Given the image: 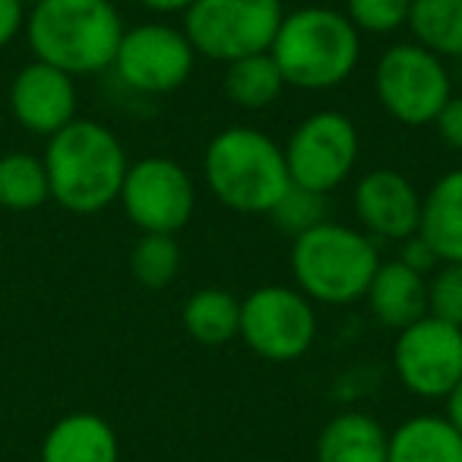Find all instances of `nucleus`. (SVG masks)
<instances>
[{
    "label": "nucleus",
    "instance_id": "11",
    "mask_svg": "<svg viewBox=\"0 0 462 462\" xmlns=\"http://www.w3.org/2000/svg\"><path fill=\"white\" fill-rule=\"evenodd\" d=\"M121 83L143 96H168L178 92L197 67V51L184 29L168 23H140L124 29L115 64Z\"/></svg>",
    "mask_w": 462,
    "mask_h": 462
},
{
    "label": "nucleus",
    "instance_id": "15",
    "mask_svg": "<svg viewBox=\"0 0 462 462\" xmlns=\"http://www.w3.org/2000/svg\"><path fill=\"white\" fill-rule=\"evenodd\" d=\"M39 462H121V443L102 415L70 411L48 428Z\"/></svg>",
    "mask_w": 462,
    "mask_h": 462
},
{
    "label": "nucleus",
    "instance_id": "2",
    "mask_svg": "<svg viewBox=\"0 0 462 462\" xmlns=\"http://www.w3.org/2000/svg\"><path fill=\"white\" fill-rule=\"evenodd\" d=\"M124 20L111 0H42L29 7L26 39L35 60L77 77L115 64Z\"/></svg>",
    "mask_w": 462,
    "mask_h": 462
},
{
    "label": "nucleus",
    "instance_id": "25",
    "mask_svg": "<svg viewBox=\"0 0 462 462\" xmlns=\"http://www.w3.org/2000/svg\"><path fill=\"white\" fill-rule=\"evenodd\" d=\"M270 218L276 222L279 231L298 238L304 231H310L314 225L327 222V197L323 193H314V190H304V187H295L291 184L285 190V197L273 206Z\"/></svg>",
    "mask_w": 462,
    "mask_h": 462
},
{
    "label": "nucleus",
    "instance_id": "18",
    "mask_svg": "<svg viewBox=\"0 0 462 462\" xmlns=\"http://www.w3.org/2000/svg\"><path fill=\"white\" fill-rule=\"evenodd\" d=\"M390 434L377 418L365 411H339L323 424L317 437V462H386Z\"/></svg>",
    "mask_w": 462,
    "mask_h": 462
},
{
    "label": "nucleus",
    "instance_id": "24",
    "mask_svg": "<svg viewBox=\"0 0 462 462\" xmlns=\"http://www.w3.org/2000/svg\"><path fill=\"white\" fill-rule=\"evenodd\" d=\"M130 273L143 289H168L180 273V245L174 235H143L130 251Z\"/></svg>",
    "mask_w": 462,
    "mask_h": 462
},
{
    "label": "nucleus",
    "instance_id": "5",
    "mask_svg": "<svg viewBox=\"0 0 462 462\" xmlns=\"http://www.w3.org/2000/svg\"><path fill=\"white\" fill-rule=\"evenodd\" d=\"M380 266L377 245L367 231L342 222H320L291 238V276L295 289L314 304H352L367 295Z\"/></svg>",
    "mask_w": 462,
    "mask_h": 462
},
{
    "label": "nucleus",
    "instance_id": "6",
    "mask_svg": "<svg viewBox=\"0 0 462 462\" xmlns=\"http://www.w3.org/2000/svg\"><path fill=\"white\" fill-rule=\"evenodd\" d=\"M282 16V0H197L184 14V35L197 58L231 64L270 51Z\"/></svg>",
    "mask_w": 462,
    "mask_h": 462
},
{
    "label": "nucleus",
    "instance_id": "23",
    "mask_svg": "<svg viewBox=\"0 0 462 462\" xmlns=\"http://www.w3.org/2000/svg\"><path fill=\"white\" fill-rule=\"evenodd\" d=\"M51 199L45 159L32 152L0 155V206L10 212H32Z\"/></svg>",
    "mask_w": 462,
    "mask_h": 462
},
{
    "label": "nucleus",
    "instance_id": "30",
    "mask_svg": "<svg viewBox=\"0 0 462 462\" xmlns=\"http://www.w3.org/2000/svg\"><path fill=\"white\" fill-rule=\"evenodd\" d=\"M26 10L23 0H0V48H7L26 29Z\"/></svg>",
    "mask_w": 462,
    "mask_h": 462
},
{
    "label": "nucleus",
    "instance_id": "33",
    "mask_svg": "<svg viewBox=\"0 0 462 462\" xmlns=\"http://www.w3.org/2000/svg\"><path fill=\"white\" fill-rule=\"evenodd\" d=\"M23 4H26V7H35V4H42V0H23Z\"/></svg>",
    "mask_w": 462,
    "mask_h": 462
},
{
    "label": "nucleus",
    "instance_id": "16",
    "mask_svg": "<svg viewBox=\"0 0 462 462\" xmlns=\"http://www.w3.org/2000/svg\"><path fill=\"white\" fill-rule=\"evenodd\" d=\"M367 308L386 329H405L428 314V276L405 266L402 260L380 263L367 285Z\"/></svg>",
    "mask_w": 462,
    "mask_h": 462
},
{
    "label": "nucleus",
    "instance_id": "19",
    "mask_svg": "<svg viewBox=\"0 0 462 462\" xmlns=\"http://www.w3.org/2000/svg\"><path fill=\"white\" fill-rule=\"evenodd\" d=\"M386 462H462V437L443 415H411L390 430Z\"/></svg>",
    "mask_w": 462,
    "mask_h": 462
},
{
    "label": "nucleus",
    "instance_id": "9",
    "mask_svg": "<svg viewBox=\"0 0 462 462\" xmlns=\"http://www.w3.org/2000/svg\"><path fill=\"white\" fill-rule=\"evenodd\" d=\"M282 152L291 184L327 197L346 184L358 165V127L342 111H314L291 130Z\"/></svg>",
    "mask_w": 462,
    "mask_h": 462
},
{
    "label": "nucleus",
    "instance_id": "26",
    "mask_svg": "<svg viewBox=\"0 0 462 462\" xmlns=\"http://www.w3.org/2000/svg\"><path fill=\"white\" fill-rule=\"evenodd\" d=\"M411 0H346V16L361 35H393L409 26Z\"/></svg>",
    "mask_w": 462,
    "mask_h": 462
},
{
    "label": "nucleus",
    "instance_id": "28",
    "mask_svg": "<svg viewBox=\"0 0 462 462\" xmlns=\"http://www.w3.org/2000/svg\"><path fill=\"white\" fill-rule=\"evenodd\" d=\"M434 130L449 149L462 152V96H453L434 117Z\"/></svg>",
    "mask_w": 462,
    "mask_h": 462
},
{
    "label": "nucleus",
    "instance_id": "10",
    "mask_svg": "<svg viewBox=\"0 0 462 462\" xmlns=\"http://www.w3.org/2000/svg\"><path fill=\"white\" fill-rule=\"evenodd\" d=\"M117 203L143 235H174L193 218L197 187L180 162L146 155L130 162Z\"/></svg>",
    "mask_w": 462,
    "mask_h": 462
},
{
    "label": "nucleus",
    "instance_id": "21",
    "mask_svg": "<svg viewBox=\"0 0 462 462\" xmlns=\"http://www.w3.org/2000/svg\"><path fill=\"white\" fill-rule=\"evenodd\" d=\"M285 92L282 70L276 67L270 51L225 64V96L231 105L245 111H263Z\"/></svg>",
    "mask_w": 462,
    "mask_h": 462
},
{
    "label": "nucleus",
    "instance_id": "22",
    "mask_svg": "<svg viewBox=\"0 0 462 462\" xmlns=\"http://www.w3.org/2000/svg\"><path fill=\"white\" fill-rule=\"evenodd\" d=\"M409 29L437 58H462V0H411Z\"/></svg>",
    "mask_w": 462,
    "mask_h": 462
},
{
    "label": "nucleus",
    "instance_id": "3",
    "mask_svg": "<svg viewBox=\"0 0 462 462\" xmlns=\"http://www.w3.org/2000/svg\"><path fill=\"white\" fill-rule=\"evenodd\" d=\"M203 180L212 197L241 216H270L291 187L285 152L257 127L218 130L203 152Z\"/></svg>",
    "mask_w": 462,
    "mask_h": 462
},
{
    "label": "nucleus",
    "instance_id": "31",
    "mask_svg": "<svg viewBox=\"0 0 462 462\" xmlns=\"http://www.w3.org/2000/svg\"><path fill=\"white\" fill-rule=\"evenodd\" d=\"M443 402H447V415H443V418H447V421L456 428V434L462 437V380L447 393V399H443Z\"/></svg>",
    "mask_w": 462,
    "mask_h": 462
},
{
    "label": "nucleus",
    "instance_id": "17",
    "mask_svg": "<svg viewBox=\"0 0 462 462\" xmlns=\"http://www.w3.org/2000/svg\"><path fill=\"white\" fill-rule=\"evenodd\" d=\"M418 235L434 247L440 263H462V168L437 178L421 197Z\"/></svg>",
    "mask_w": 462,
    "mask_h": 462
},
{
    "label": "nucleus",
    "instance_id": "1",
    "mask_svg": "<svg viewBox=\"0 0 462 462\" xmlns=\"http://www.w3.org/2000/svg\"><path fill=\"white\" fill-rule=\"evenodd\" d=\"M51 199L73 216H96L117 203L130 162L124 143L105 124L77 117L48 136L45 149Z\"/></svg>",
    "mask_w": 462,
    "mask_h": 462
},
{
    "label": "nucleus",
    "instance_id": "8",
    "mask_svg": "<svg viewBox=\"0 0 462 462\" xmlns=\"http://www.w3.org/2000/svg\"><path fill=\"white\" fill-rule=\"evenodd\" d=\"M238 336L257 358L289 365L310 352L317 339V310L304 291L263 285L241 301Z\"/></svg>",
    "mask_w": 462,
    "mask_h": 462
},
{
    "label": "nucleus",
    "instance_id": "13",
    "mask_svg": "<svg viewBox=\"0 0 462 462\" xmlns=\"http://www.w3.org/2000/svg\"><path fill=\"white\" fill-rule=\"evenodd\" d=\"M361 231L371 238L405 241L421 225V193L396 168H374L358 178L352 193Z\"/></svg>",
    "mask_w": 462,
    "mask_h": 462
},
{
    "label": "nucleus",
    "instance_id": "27",
    "mask_svg": "<svg viewBox=\"0 0 462 462\" xmlns=\"http://www.w3.org/2000/svg\"><path fill=\"white\" fill-rule=\"evenodd\" d=\"M428 314L462 329V263H440L428 276Z\"/></svg>",
    "mask_w": 462,
    "mask_h": 462
},
{
    "label": "nucleus",
    "instance_id": "4",
    "mask_svg": "<svg viewBox=\"0 0 462 462\" xmlns=\"http://www.w3.org/2000/svg\"><path fill=\"white\" fill-rule=\"evenodd\" d=\"M270 54L285 86L327 92L355 73L361 60V32L333 7H298L282 16Z\"/></svg>",
    "mask_w": 462,
    "mask_h": 462
},
{
    "label": "nucleus",
    "instance_id": "7",
    "mask_svg": "<svg viewBox=\"0 0 462 462\" xmlns=\"http://www.w3.org/2000/svg\"><path fill=\"white\" fill-rule=\"evenodd\" d=\"M374 92L393 121L405 127L434 124L443 105L453 98V83L443 58L418 42H399L380 54L374 67Z\"/></svg>",
    "mask_w": 462,
    "mask_h": 462
},
{
    "label": "nucleus",
    "instance_id": "32",
    "mask_svg": "<svg viewBox=\"0 0 462 462\" xmlns=\"http://www.w3.org/2000/svg\"><path fill=\"white\" fill-rule=\"evenodd\" d=\"M140 4L146 10H152V14L168 16V14H187V10H190L197 0H140Z\"/></svg>",
    "mask_w": 462,
    "mask_h": 462
},
{
    "label": "nucleus",
    "instance_id": "29",
    "mask_svg": "<svg viewBox=\"0 0 462 462\" xmlns=\"http://www.w3.org/2000/svg\"><path fill=\"white\" fill-rule=\"evenodd\" d=\"M402 245V254H399V260H402L405 266H411L415 273H421V276H430V273L440 266V260H437V254H434V247L428 245V241L421 238V235H411V238H405V241H399Z\"/></svg>",
    "mask_w": 462,
    "mask_h": 462
},
{
    "label": "nucleus",
    "instance_id": "12",
    "mask_svg": "<svg viewBox=\"0 0 462 462\" xmlns=\"http://www.w3.org/2000/svg\"><path fill=\"white\" fill-rule=\"evenodd\" d=\"M393 371L418 399H447L462 380V329L424 314L396 333Z\"/></svg>",
    "mask_w": 462,
    "mask_h": 462
},
{
    "label": "nucleus",
    "instance_id": "20",
    "mask_svg": "<svg viewBox=\"0 0 462 462\" xmlns=\"http://www.w3.org/2000/svg\"><path fill=\"white\" fill-rule=\"evenodd\" d=\"M184 329L193 342L199 346H228L231 339H238V323H241V301L225 289H199L184 301L180 310Z\"/></svg>",
    "mask_w": 462,
    "mask_h": 462
},
{
    "label": "nucleus",
    "instance_id": "14",
    "mask_svg": "<svg viewBox=\"0 0 462 462\" xmlns=\"http://www.w3.org/2000/svg\"><path fill=\"white\" fill-rule=\"evenodd\" d=\"M10 111L29 134L54 136L77 121V79L45 60H32L10 83Z\"/></svg>",
    "mask_w": 462,
    "mask_h": 462
}]
</instances>
